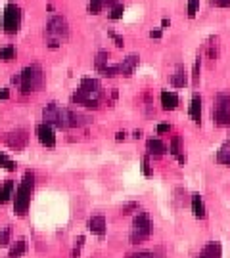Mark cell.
I'll list each match as a JSON object with an SVG mask.
<instances>
[{"mask_svg": "<svg viewBox=\"0 0 230 258\" xmlns=\"http://www.w3.org/2000/svg\"><path fill=\"white\" fill-rule=\"evenodd\" d=\"M123 10H125V6L123 4H117V6H113V8L110 10V19H119L121 16H123Z\"/></svg>", "mask_w": 230, "mask_h": 258, "instance_id": "35", "label": "cell"}, {"mask_svg": "<svg viewBox=\"0 0 230 258\" xmlns=\"http://www.w3.org/2000/svg\"><path fill=\"white\" fill-rule=\"evenodd\" d=\"M213 6H217V8H228L230 0H215V2H213Z\"/></svg>", "mask_w": 230, "mask_h": 258, "instance_id": "40", "label": "cell"}, {"mask_svg": "<svg viewBox=\"0 0 230 258\" xmlns=\"http://www.w3.org/2000/svg\"><path fill=\"white\" fill-rule=\"evenodd\" d=\"M8 98H10V90L8 88H4V90L0 92V100H8Z\"/></svg>", "mask_w": 230, "mask_h": 258, "instance_id": "43", "label": "cell"}, {"mask_svg": "<svg viewBox=\"0 0 230 258\" xmlns=\"http://www.w3.org/2000/svg\"><path fill=\"white\" fill-rule=\"evenodd\" d=\"M200 77H202V57L198 55L196 61H194V69H192V84L194 86H200Z\"/></svg>", "mask_w": 230, "mask_h": 258, "instance_id": "27", "label": "cell"}, {"mask_svg": "<svg viewBox=\"0 0 230 258\" xmlns=\"http://www.w3.org/2000/svg\"><path fill=\"white\" fill-rule=\"evenodd\" d=\"M213 122L215 126L230 128V94L219 92L213 103Z\"/></svg>", "mask_w": 230, "mask_h": 258, "instance_id": "6", "label": "cell"}, {"mask_svg": "<svg viewBox=\"0 0 230 258\" xmlns=\"http://www.w3.org/2000/svg\"><path fill=\"white\" fill-rule=\"evenodd\" d=\"M198 258H222V245L219 241H209L203 245Z\"/></svg>", "mask_w": 230, "mask_h": 258, "instance_id": "13", "label": "cell"}, {"mask_svg": "<svg viewBox=\"0 0 230 258\" xmlns=\"http://www.w3.org/2000/svg\"><path fill=\"white\" fill-rule=\"evenodd\" d=\"M190 207H192V214L196 220H205L207 218V209L203 203V197L200 194H194L190 199Z\"/></svg>", "mask_w": 230, "mask_h": 258, "instance_id": "11", "label": "cell"}, {"mask_svg": "<svg viewBox=\"0 0 230 258\" xmlns=\"http://www.w3.org/2000/svg\"><path fill=\"white\" fill-rule=\"evenodd\" d=\"M33 189H35V174L33 172H25L23 180L19 182L16 195H14V211L18 216H25L31 207V197H33Z\"/></svg>", "mask_w": 230, "mask_h": 258, "instance_id": "3", "label": "cell"}, {"mask_svg": "<svg viewBox=\"0 0 230 258\" xmlns=\"http://www.w3.org/2000/svg\"><path fill=\"white\" fill-rule=\"evenodd\" d=\"M205 50H207V57L211 61H217V57H219V37L209 38V42L205 44Z\"/></svg>", "mask_w": 230, "mask_h": 258, "instance_id": "24", "label": "cell"}, {"mask_svg": "<svg viewBox=\"0 0 230 258\" xmlns=\"http://www.w3.org/2000/svg\"><path fill=\"white\" fill-rule=\"evenodd\" d=\"M138 61H140V57L138 55H127L123 61L119 63V69H121V77H127V79H130L132 75H134V71H136L138 67Z\"/></svg>", "mask_w": 230, "mask_h": 258, "instance_id": "15", "label": "cell"}, {"mask_svg": "<svg viewBox=\"0 0 230 258\" xmlns=\"http://www.w3.org/2000/svg\"><path fill=\"white\" fill-rule=\"evenodd\" d=\"M27 252V241L25 239H18L8 250V258H21Z\"/></svg>", "mask_w": 230, "mask_h": 258, "instance_id": "22", "label": "cell"}, {"mask_svg": "<svg viewBox=\"0 0 230 258\" xmlns=\"http://www.w3.org/2000/svg\"><path fill=\"white\" fill-rule=\"evenodd\" d=\"M21 19H23V12L18 4L10 2L4 8V14H2V29L6 35H16L19 29H21Z\"/></svg>", "mask_w": 230, "mask_h": 258, "instance_id": "7", "label": "cell"}, {"mask_svg": "<svg viewBox=\"0 0 230 258\" xmlns=\"http://www.w3.org/2000/svg\"><path fill=\"white\" fill-rule=\"evenodd\" d=\"M215 159H217V163H219V165L230 166V138L222 142V146L219 148V151H217V157H215Z\"/></svg>", "mask_w": 230, "mask_h": 258, "instance_id": "21", "label": "cell"}, {"mask_svg": "<svg viewBox=\"0 0 230 258\" xmlns=\"http://www.w3.org/2000/svg\"><path fill=\"white\" fill-rule=\"evenodd\" d=\"M84 245V235H79V237H75V245H73V250H71V258H79L81 254V249H83Z\"/></svg>", "mask_w": 230, "mask_h": 258, "instance_id": "32", "label": "cell"}, {"mask_svg": "<svg viewBox=\"0 0 230 258\" xmlns=\"http://www.w3.org/2000/svg\"><path fill=\"white\" fill-rule=\"evenodd\" d=\"M171 86L175 88H186L188 86V73L184 65H176L175 73L171 75Z\"/></svg>", "mask_w": 230, "mask_h": 258, "instance_id": "18", "label": "cell"}, {"mask_svg": "<svg viewBox=\"0 0 230 258\" xmlns=\"http://www.w3.org/2000/svg\"><path fill=\"white\" fill-rule=\"evenodd\" d=\"M161 35H163L161 31H152V33H150V37L152 38H161Z\"/></svg>", "mask_w": 230, "mask_h": 258, "instance_id": "44", "label": "cell"}, {"mask_svg": "<svg viewBox=\"0 0 230 258\" xmlns=\"http://www.w3.org/2000/svg\"><path fill=\"white\" fill-rule=\"evenodd\" d=\"M213 2H215V0H211V4H213Z\"/></svg>", "mask_w": 230, "mask_h": 258, "instance_id": "47", "label": "cell"}, {"mask_svg": "<svg viewBox=\"0 0 230 258\" xmlns=\"http://www.w3.org/2000/svg\"><path fill=\"white\" fill-rule=\"evenodd\" d=\"M29 144V132L23 128H16L8 132L6 134V146L12 149H16V151H21V149H25Z\"/></svg>", "mask_w": 230, "mask_h": 258, "instance_id": "9", "label": "cell"}, {"mask_svg": "<svg viewBox=\"0 0 230 258\" xmlns=\"http://www.w3.org/2000/svg\"><path fill=\"white\" fill-rule=\"evenodd\" d=\"M200 8V0H188V18H194Z\"/></svg>", "mask_w": 230, "mask_h": 258, "instance_id": "34", "label": "cell"}, {"mask_svg": "<svg viewBox=\"0 0 230 258\" xmlns=\"http://www.w3.org/2000/svg\"><path fill=\"white\" fill-rule=\"evenodd\" d=\"M142 174L146 176V178H150V176L154 174L152 172V166H150V155L142 157Z\"/></svg>", "mask_w": 230, "mask_h": 258, "instance_id": "33", "label": "cell"}, {"mask_svg": "<svg viewBox=\"0 0 230 258\" xmlns=\"http://www.w3.org/2000/svg\"><path fill=\"white\" fill-rule=\"evenodd\" d=\"M104 8H106V0H88V12L92 16L100 14Z\"/></svg>", "mask_w": 230, "mask_h": 258, "instance_id": "30", "label": "cell"}, {"mask_svg": "<svg viewBox=\"0 0 230 258\" xmlns=\"http://www.w3.org/2000/svg\"><path fill=\"white\" fill-rule=\"evenodd\" d=\"M108 35H110V37L113 38V42H115V46H117V48H123V46H125V40H123V37H121V35H117L115 31H108Z\"/></svg>", "mask_w": 230, "mask_h": 258, "instance_id": "36", "label": "cell"}, {"mask_svg": "<svg viewBox=\"0 0 230 258\" xmlns=\"http://www.w3.org/2000/svg\"><path fill=\"white\" fill-rule=\"evenodd\" d=\"M159 100H161V107L165 111H175L180 105V98L173 90H163L161 96H159Z\"/></svg>", "mask_w": 230, "mask_h": 258, "instance_id": "12", "label": "cell"}, {"mask_svg": "<svg viewBox=\"0 0 230 258\" xmlns=\"http://www.w3.org/2000/svg\"><path fill=\"white\" fill-rule=\"evenodd\" d=\"M202 103L200 92H194L190 100V119L194 120V124H202Z\"/></svg>", "mask_w": 230, "mask_h": 258, "instance_id": "16", "label": "cell"}, {"mask_svg": "<svg viewBox=\"0 0 230 258\" xmlns=\"http://www.w3.org/2000/svg\"><path fill=\"white\" fill-rule=\"evenodd\" d=\"M35 134H37V140L40 142V146H44V148H54L56 146V132L50 124H44V122L37 124Z\"/></svg>", "mask_w": 230, "mask_h": 258, "instance_id": "10", "label": "cell"}, {"mask_svg": "<svg viewBox=\"0 0 230 258\" xmlns=\"http://www.w3.org/2000/svg\"><path fill=\"white\" fill-rule=\"evenodd\" d=\"M157 134H169V132H171V124H165V122H163V124H157Z\"/></svg>", "mask_w": 230, "mask_h": 258, "instance_id": "39", "label": "cell"}, {"mask_svg": "<svg viewBox=\"0 0 230 258\" xmlns=\"http://www.w3.org/2000/svg\"><path fill=\"white\" fill-rule=\"evenodd\" d=\"M161 25H163V27H169V25H171V21H169V19H163V23H161Z\"/></svg>", "mask_w": 230, "mask_h": 258, "instance_id": "46", "label": "cell"}, {"mask_svg": "<svg viewBox=\"0 0 230 258\" xmlns=\"http://www.w3.org/2000/svg\"><path fill=\"white\" fill-rule=\"evenodd\" d=\"M106 228H108V222H106V216H102V214H96L88 220V230L92 233H96L98 237L106 235Z\"/></svg>", "mask_w": 230, "mask_h": 258, "instance_id": "17", "label": "cell"}, {"mask_svg": "<svg viewBox=\"0 0 230 258\" xmlns=\"http://www.w3.org/2000/svg\"><path fill=\"white\" fill-rule=\"evenodd\" d=\"M12 84H16L19 88V92L23 94L37 92L38 88H42V84H44L42 67L38 63H31L27 67H23L18 75L12 77Z\"/></svg>", "mask_w": 230, "mask_h": 258, "instance_id": "1", "label": "cell"}, {"mask_svg": "<svg viewBox=\"0 0 230 258\" xmlns=\"http://www.w3.org/2000/svg\"><path fill=\"white\" fill-rule=\"evenodd\" d=\"M102 100H104V94H92L83 90V88H77L71 94V102L77 103V105H83L86 109H98Z\"/></svg>", "mask_w": 230, "mask_h": 258, "instance_id": "8", "label": "cell"}, {"mask_svg": "<svg viewBox=\"0 0 230 258\" xmlns=\"http://www.w3.org/2000/svg\"><path fill=\"white\" fill-rule=\"evenodd\" d=\"M42 120L44 124H50L52 128H71V109L62 107L60 103H48L42 109Z\"/></svg>", "mask_w": 230, "mask_h": 258, "instance_id": "4", "label": "cell"}, {"mask_svg": "<svg viewBox=\"0 0 230 258\" xmlns=\"http://www.w3.org/2000/svg\"><path fill=\"white\" fill-rule=\"evenodd\" d=\"M79 88H83V90H86V92H92V94H104L102 83L98 81V79H92V77H86V79H83Z\"/></svg>", "mask_w": 230, "mask_h": 258, "instance_id": "20", "label": "cell"}, {"mask_svg": "<svg viewBox=\"0 0 230 258\" xmlns=\"http://www.w3.org/2000/svg\"><path fill=\"white\" fill-rule=\"evenodd\" d=\"M146 151L148 155H154V157H163L169 151V148H167V144L163 142V140L159 138H150L146 142Z\"/></svg>", "mask_w": 230, "mask_h": 258, "instance_id": "14", "label": "cell"}, {"mask_svg": "<svg viewBox=\"0 0 230 258\" xmlns=\"http://www.w3.org/2000/svg\"><path fill=\"white\" fill-rule=\"evenodd\" d=\"M130 258H157L154 252H150V250H142V252H136V254H132Z\"/></svg>", "mask_w": 230, "mask_h": 258, "instance_id": "37", "label": "cell"}, {"mask_svg": "<svg viewBox=\"0 0 230 258\" xmlns=\"http://www.w3.org/2000/svg\"><path fill=\"white\" fill-rule=\"evenodd\" d=\"M100 75H102V77H106V79H115V77H119V75H121L119 63H117V65H108L106 69H102Z\"/></svg>", "mask_w": 230, "mask_h": 258, "instance_id": "28", "label": "cell"}, {"mask_svg": "<svg viewBox=\"0 0 230 258\" xmlns=\"http://www.w3.org/2000/svg\"><path fill=\"white\" fill-rule=\"evenodd\" d=\"M14 191H16L14 180H6L4 184H0V205H6L8 201H12L14 199Z\"/></svg>", "mask_w": 230, "mask_h": 258, "instance_id": "19", "label": "cell"}, {"mask_svg": "<svg viewBox=\"0 0 230 258\" xmlns=\"http://www.w3.org/2000/svg\"><path fill=\"white\" fill-rule=\"evenodd\" d=\"M12 239V226H4L0 230V247H8Z\"/></svg>", "mask_w": 230, "mask_h": 258, "instance_id": "29", "label": "cell"}, {"mask_svg": "<svg viewBox=\"0 0 230 258\" xmlns=\"http://www.w3.org/2000/svg\"><path fill=\"white\" fill-rule=\"evenodd\" d=\"M16 55H18V50H16V46L0 48V61H4V63L14 61V59H16Z\"/></svg>", "mask_w": 230, "mask_h": 258, "instance_id": "25", "label": "cell"}, {"mask_svg": "<svg viewBox=\"0 0 230 258\" xmlns=\"http://www.w3.org/2000/svg\"><path fill=\"white\" fill-rule=\"evenodd\" d=\"M0 166H2V168H6V170H10V172H12V170H16V163H14L6 153H0Z\"/></svg>", "mask_w": 230, "mask_h": 258, "instance_id": "31", "label": "cell"}, {"mask_svg": "<svg viewBox=\"0 0 230 258\" xmlns=\"http://www.w3.org/2000/svg\"><path fill=\"white\" fill-rule=\"evenodd\" d=\"M69 38V23L64 16H52L44 27V44L48 48H60Z\"/></svg>", "mask_w": 230, "mask_h": 258, "instance_id": "2", "label": "cell"}, {"mask_svg": "<svg viewBox=\"0 0 230 258\" xmlns=\"http://www.w3.org/2000/svg\"><path fill=\"white\" fill-rule=\"evenodd\" d=\"M132 138H142V130H136V132H134V134H132Z\"/></svg>", "mask_w": 230, "mask_h": 258, "instance_id": "45", "label": "cell"}, {"mask_svg": "<svg viewBox=\"0 0 230 258\" xmlns=\"http://www.w3.org/2000/svg\"><path fill=\"white\" fill-rule=\"evenodd\" d=\"M96 69H98V73H100L102 69H106L108 65H110V52L108 50H100L98 54H96Z\"/></svg>", "mask_w": 230, "mask_h": 258, "instance_id": "26", "label": "cell"}, {"mask_svg": "<svg viewBox=\"0 0 230 258\" xmlns=\"http://www.w3.org/2000/svg\"><path fill=\"white\" fill-rule=\"evenodd\" d=\"M169 153H171L173 157H176V159H178V157L184 153L182 138H180L178 134H175V136L171 138V142H169Z\"/></svg>", "mask_w": 230, "mask_h": 258, "instance_id": "23", "label": "cell"}, {"mask_svg": "<svg viewBox=\"0 0 230 258\" xmlns=\"http://www.w3.org/2000/svg\"><path fill=\"white\" fill-rule=\"evenodd\" d=\"M115 140H117V142H123V140H127V132H117V134H115Z\"/></svg>", "mask_w": 230, "mask_h": 258, "instance_id": "42", "label": "cell"}, {"mask_svg": "<svg viewBox=\"0 0 230 258\" xmlns=\"http://www.w3.org/2000/svg\"><path fill=\"white\" fill-rule=\"evenodd\" d=\"M152 231H154V222H152L150 212H146V211L136 212V216H134V220H132V228H130V233H129L130 243H132V245L144 243L146 239H150Z\"/></svg>", "mask_w": 230, "mask_h": 258, "instance_id": "5", "label": "cell"}, {"mask_svg": "<svg viewBox=\"0 0 230 258\" xmlns=\"http://www.w3.org/2000/svg\"><path fill=\"white\" fill-rule=\"evenodd\" d=\"M130 211L138 212V203H127L123 207V214H130Z\"/></svg>", "mask_w": 230, "mask_h": 258, "instance_id": "38", "label": "cell"}, {"mask_svg": "<svg viewBox=\"0 0 230 258\" xmlns=\"http://www.w3.org/2000/svg\"><path fill=\"white\" fill-rule=\"evenodd\" d=\"M117 4H121V0H106V6L108 8H113V6H117Z\"/></svg>", "mask_w": 230, "mask_h": 258, "instance_id": "41", "label": "cell"}]
</instances>
